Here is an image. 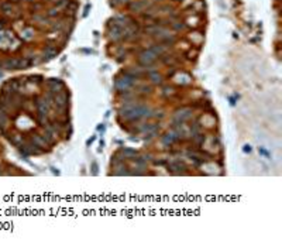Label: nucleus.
Masks as SVG:
<instances>
[{
    "label": "nucleus",
    "instance_id": "f257e3e1",
    "mask_svg": "<svg viewBox=\"0 0 282 247\" xmlns=\"http://www.w3.org/2000/svg\"><path fill=\"white\" fill-rule=\"evenodd\" d=\"M154 59H155V54H154V52L148 51V52H143V54H141V61H143L144 64H147V65H148V64H151Z\"/></svg>",
    "mask_w": 282,
    "mask_h": 247
},
{
    "label": "nucleus",
    "instance_id": "f03ea898",
    "mask_svg": "<svg viewBox=\"0 0 282 247\" xmlns=\"http://www.w3.org/2000/svg\"><path fill=\"white\" fill-rule=\"evenodd\" d=\"M117 88L119 89H127L128 86L131 85V78H124V79H120V81H117Z\"/></svg>",
    "mask_w": 282,
    "mask_h": 247
},
{
    "label": "nucleus",
    "instance_id": "7ed1b4c3",
    "mask_svg": "<svg viewBox=\"0 0 282 247\" xmlns=\"http://www.w3.org/2000/svg\"><path fill=\"white\" fill-rule=\"evenodd\" d=\"M66 100H68V96H66V95L57 96V103H58V106H61V107H65L66 106Z\"/></svg>",
    "mask_w": 282,
    "mask_h": 247
},
{
    "label": "nucleus",
    "instance_id": "20e7f679",
    "mask_svg": "<svg viewBox=\"0 0 282 247\" xmlns=\"http://www.w3.org/2000/svg\"><path fill=\"white\" fill-rule=\"evenodd\" d=\"M178 116H179V119H186V117H189V110H188V109H185V110H182V112H179V114H178Z\"/></svg>",
    "mask_w": 282,
    "mask_h": 247
},
{
    "label": "nucleus",
    "instance_id": "39448f33",
    "mask_svg": "<svg viewBox=\"0 0 282 247\" xmlns=\"http://www.w3.org/2000/svg\"><path fill=\"white\" fill-rule=\"evenodd\" d=\"M151 76H152V81H154L155 83H159V82H161V76H159V75H157V74H152V75H151Z\"/></svg>",
    "mask_w": 282,
    "mask_h": 247
},
{
    "label": "nucleus",
    "instance_id": "423d86ee",
    "mask_svg": "<svg viewBox=\"0 0 282 247\" xmlns=\"http://www.w3.org/2000/svg\"><path fill=\"white\" fill-rule=\"evenodd\" d=\"M172 141H174V137H172V134H168V136H167V137H165V138H164V143H169V144H171V143H172Z\"/></svg>",
    "mask_w": 282,
    "mask_h": 247
},
{
    "label": "nucleus",
    "instance_id": "0eeeda50",
    "mask_svg": "<svg viewBox=\"0 0 282 247\" xmlns=\"http://www.w3.org/2000/svg\"><path fill=\"white\" fill-rule=\"evenodd\" d=\"M120 2H123V0H120Z\"/></svg>",
    "mask_w": 282,
    "mask_h": 247
}]
</instances>
